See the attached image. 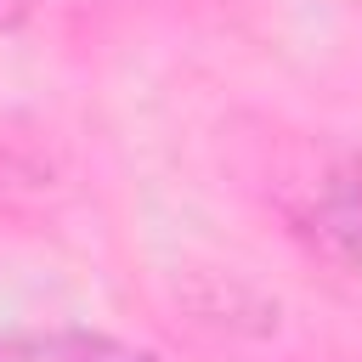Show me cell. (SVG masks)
<instances>
[{
  "instance_id": "6da1fadb",
  "label": "cell",
  "mask_w": 362,
  "mask_h": 362,
  "mask_svg": "<svg viewBox=\"0 0 362 362\" xmlns=\"http://www.w3.org/2000/svg\"><path fill=\"white\" fill-rule=\"evenodd\" d=\"M294 243L328 272L362 277V153H328L283 198Z\"/></svg>"
},
{
  "instance_id": "7a4b0ae2",
  "label": "cell",
  "mask_w": 362,
  "mask_h": 362,
  "mask_svg": "<svg viewBox=\"0 0 362 362\" xmlns=\"http://www.w3.org/2000/svg\"><path fill=\"white\" fill-rule=\"evenodd\" d=\"M0 362H153V356L124 345V339H107V334L57 328V334H11V339H0Z\"/></svg>"
}]
</instances>
